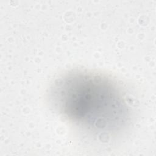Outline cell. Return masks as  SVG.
<instances>
[{
    "label": "cell",
    "mask_w": 156,
    "mask_h": 156,
    "mask_svg": "<svg viewBox=\"0 0 156 156\" xmlns=\"http://www.w3.org/2000/svg\"><path fill=\"white\" fill-rule=\"evenodd\" d=\"M63 78L55 83L52 93L57 108L70 122L102 133L126 117L124 99L106 77L81 72Z\"/></svg>",
    "instance_id": "cell-1"
}]
</instances>
